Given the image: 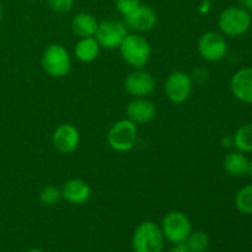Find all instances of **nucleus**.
Masks as SVG:
<instances>
[{
    "mask_svg": "<svg viewBox=\"0 0 252 252\" xmlns=\"http://www.w3.org/2000/svg\"><path fill=\"white\" fill-rule=\"evenodd\" d=\"M224 169L229 175L235 177H243L249 174V167H250V161L248 158L244 155V153L230 152L224 159Z\"/></svg>",
    "mask_w": 252,
    "mask_h": 252,
    "instance_id": "17",
    "label": "nucleus"
},
{
    "mask_svg": "<svg viewBox=\"0 0 252 252\" xmlns=\"http://www.w3.org/2000/svg\"><path fill=\"white\" fill-rule=\"evenodd\" d=\"M71 29H73L74 33L81 38L95 37L98 29V22L95 19V16H93L89 12H80L73 17Z\"/></svg>",
    "mask_w": 252,
    "mask_h": 252,
    "instance_id": "16",
    "label": "nucleus"
},
{
    "mask_svg": "<svg viewBox=\"0 0 252 252\" xmlns=\"http://www.w3.org/2000/svg\"><path fill=\"white\" fill-rule=\"evenodd\" d=\"M1 19H2V7L1 5H0V21H1Z\"/></svg>",
    "mask_w": 252,
    "mask_h": 252,
    "instance_id": "30",
    "label": "nucleus"
},
{
    "mask_svg": "<svg viewBox=\"0 0 252 252\" xmlns=\"http://www.w3.org/2000/svg\"><path fill=\"white\" fill-rule=\"evenodd\" d=\"M241 7H244L248 11H252V0H239Z\"/></svg>",
    "mask_w": 252,
    "mask_h": 252,
    "instance_id": "26",
    "label": "nucleus"
},
{
    "mask_svg": "<svg viewBox=\"0 0 252 252\" xmlns=\"http://www.w3.org/2000/svg\"><path fill=\"white\" fill-rule=\"evenodd\" d=\"M49 7L58 14H65L73 7L74 0H47Z\"/></svg>",
    "mask_w": 252,
    "mask_h": 252,
    "instance_id": "24",
    "label": "nucleus"
},
{
    "mask_svg": "<svg viewBox=\"0 0 252 252\" xmlns=\"http://www.w3.org/2000/svg\"><path fill=\"white\" fill-rule=\"evenodd\" d=\"M100 52V44L97 43L95 37H86L81 38L75 46V57L83 63H90L94 62L98 56Z\"/></svg>",
    "mask_w": 252,
    "mask_h": 252,
    "instance_id": "18",
    "label": "nucleus"
},
{
    "mask_svg": "<svg viewBox=\"0 0 252 252\" xmlns=\"http://www.w3.org/2000/svg\"><path fill=\"white\" fill-rule=\"evenodd\" d=\"M126 36H127V27L125 22L118 20H106L98 24L95 38L100 47L115 49L120 48Z\"/></svg>",
    "mask_w": 252,
    "mask_h": 252,
    "instance_id": "7",
    "label": "nucleus"
},
{
    "mask_svg": "<svg viewBox=\"0 0 252 252\" xmlns=\"http://www.w3.org/2000/svg\"><path fill=\"white\" fill-rule=\"evenodd\" d=\"M233 95L241 102L252 105V66L236 71L230 80Z\"/></svg>",
    "mask_w": 252,
    "mask_h": 252,
    "instance_id": "12",
    "label": "nucleus"
},
{
    "mask_svg": "<svg viewBox=\"0 0 252 252\" xmlns=\"http://www.w3.org/2000/svg\"><path fill=\"white\" fill-rule=\"evenodd\" d=\"M27 252H44V251L41 250V249H31V250H29Z\"/></svg>",
    "mask_w": 252,
    "mask_h": 252,
    "instance_id": "28",
    "label": "nucleus"
},
{
    "mask_svg": "<svg viewBox=\"0 0 252 252\" xmlns=\"http://www.w3.org/2000/svg\"><path fill=\"white\" fill-rule=\"evenodd\" d=\"M29 1H33V0H29Z\"/></svg>",
    "mask_w": 252,
    "mask_h": 252,
    "instance_id": "31",
    "label": "nucleus"
},
{
    "mask_svg": "<svg viewBox=\"0 0 252 252\" xmlns=\"http://www.w3.org/2000/svg\"><path fill=\"white\" fill-rule=\"evenodd\" d=\"M138 129L130 120L118 121L111 127L107 134V142L112 149L117 152H128L137 142Z\"/></svg>",
    "mask_w": 252,
    "mask_h": 252,
    "instance_id": "6",
    "label": "nucleus"
},
{
    "mask_svg": "<svg viewBox=\"0 0 252 252\" xmlns=\"http://www.w3.org/2000/svg\"><path fill=\"white\" fill-rule=\"evenodd\" d=\"M42 68L53 78H63L70 71L71 61L68 51L61 44H51L42 56Z\"/></svg>",
    "mask_w": 252,
    "mask_h": 252,
    "instance_id": "4",
    "label": "nucleus"
},
{
    "mask_svg": "<svg viewBox=\"0 0 252 252\" xmlns=\"http://www.w3.org/2000/svg\"><path fill=\"white\" fill-rule=\"evenodd\" d=\"M62 191V197L69 202L70 204L80 206L85 202L89 201L91 196V189L84 180L80 179H71L68 180L63 185Z\"/></svg>",
    "mask_w": 252,
    "mask_h": 252,
    "instance_id": "15",
    "label": "nucleus"
},
{
    "mask_svg": "<svg viewBox=\"0 0 252 252\" xmlns=\"http://www.w3.org/2000/svg\"><path fill=\"white\" fill-rule=\"evenodd\" d=\"M249 175H250V177L252 179V160L250 161V167H249Z\"/></svg>",
    "mask_w": 252,
    "mask_h": 252,
    "instance_id": "29",
    "label": "nucleus"
},
{
    "mask_svg": "<svg viewBox=\"0 0 252 252\" xmlns=\"http://www.w3.org/2000/svg\"><path fill=\"white\" fill-rule=\"evenodd\" d=\"M157 86L154 76L147 70L137 69L126 78L125 89L129 95L135 97H145L153 94Z\"/></svg>",
    "mask_w": 252,
    "mask_h": 252,
    "instance_id": "10",
    "label": "nucleus"
},
{
    "mask_svg": "<svg viewBox=\"0 0 252 252\" xmlns=\"http://www.w3.org/2000/svg\"><path fill=\"white\" fill-rule=\"evenodd\" d=\"M39 202H41L43 206H56L62 198V191L59 189L54 186H46L44 189H42V191L39 192Z\"/></svg>",
    "mask_w": 252,
    "mask_h": 252,
    "instance_id": "22",
    "label": "nucleus"
},
{
    "mask_svg": "<svg viewBox=\"0 0 252 252\" xmlns=\"http://www.w3.org/2000/svg\"><path fill=\"white\" fill-rule=\"evenodd\" d=\"M185 244L189 252H204L209 245V238L204 231H194L189 234Z\"/></svg>",
    "mask_w": 252,
    "mask_h": 252,
    "instance_id": "21",
    "label": "nucleus"
},
{
    "mask_svg": "<svg viewBox=\"0 0 252 252\" xmlns=\"http://www.w3.org/2000/svg\"><path fill=\"white\" fill-rule=\"evenodd\" d=\"M164 234L161 228L154 221H143L135 228L132 238L134 252H162Z\"/></svg>",
    "mask_w": 252,
    "mask_h": 252,
    "instance_id": "1",
    "label": "nucleus"
},
{
    "mask_svg": "<svg viewBox=\"0 0 252 252\" xmlns=\"http://www.w3.org/2000/svg\"><path fill=\"white\" fill-rule=\"evenodd\" d=\"M198 51L202 58L208 62H219L226 56L228 43L223 34L209 31L202 34L198 41Z\"/></svg>",
    "mask_w": 252,
    "mask_h": 252,
    "instance_id": "8",
    "label": "nucleus"
},
{
    "mask_svg": "<svg viewBox=\"0 0 252 252\" xmlns=\"http://www.w3.org/2000/svg\"><path fill=\"white\" fill-rule=\"evenodd\" d=\"M128 120L134 123H148L153 121L157 115L155 105L150 100L144 97H137L128 103L127 108Z\"/></svg>",
    "mask_w": 252,
    "mask_h": 252,
    "instance_id": "13",
    "label": "nucleus"
},
{
    "mask_svg": "<svg viewBox=\"0 0 252 252\" xmlns=\"http://www.w3.org/2000/svg\"><path fill=\"white\" fill-rule=\"evenodd\" d=\"M161 231L164 238L172 244H182L192 233V224L189 217L180 211L169 212L162 219Z\"/></svg>",
    "mask_w": 252,
    "mask_h": 252,
    "instance_id": "5",
    "label": "nucleus"
},
{
    "mask_svg": "<svg viewBox=\"0 0 252 252\" xmlns=\"http://www.w3.org/2000/svg\"><path fill=\"white\" fill-rule=\"evenodd\" d=\"M223 145L225 148H230V147H234V139L230 137H225L223 139Z\"/></svg>",
    "mask_w": 252,
    "mask_h": 252,
    "instance_id": "27",
    "label": "nucleus"
},
{
    "mask_svg": "<svg viewBox=\"0 0 252 252\" xmlns=\"http://www.w3.org/2000/svg\"><path fill=\"white\" fill-rule=\"evenodd\" d=\"M80 143V133L73 125L64 123L53 133V145L62 154H70Z\"/></svg>",
    "mask_w": 252,
    "mask_h": 252,
    "instance_id": "11",
    "label": "nucleus"
},
{
    "mask_svg": "<svg viewBox=\"0 0 252 252\" xmlns=\"http://www.w3.org/2000/svg\"><path fill=\"white\" fill-rule=\"evenodd\" d=\"M121 56L129 65L142 69L152 56L150 44L139 34H127L120 46Z\"/></svg>",
    "mask_w": 252,
    "mask_h": 252,
    "instance_id": "2",
    "label": "nucleus"
},
{
    "mask_svg": "<svg viewBox=\"0 0 252 252\" xmlns=\"http://www.w3.org/2000/svg\"><path fill=\"white\" fill-rule=\"evenodd\" d=\"M167 252H189V250L186 246V244L182 243V244H174V246H172V248Z\"/></svg>",
    "mask_w": 252,
    "mask_h": 252,
    "instance_id": "25",
    "label": "nucleus"
},
{
    "mask_svg": "<svg viewBox=\"0 0 252 252\" xmlns=\"http://www.w3.org/2000/svg\"><path fill=\"white\" fill-rule=\"evenodd\" d=\"M126 26L139 32L150 31L157 25V14L154 10L145 5H140L135 11L125 17Z\"/></svg>",
    "mask_w": 252,
    "mask_h": 252,
    "instance_id": "14",
    "label": "nucleus"
},
{
    "mask_svg": "<svg viewBox=\"0 0 252 252\" xmlns=\"http://www.w3.org/2000/svg\"><path fill=\"white\" fill-rule=\"evenodd\" d=\"M192 80L185 71H174L165 81V94L172 103H182L189 97Z\"/></svg>",
    "mask_w": 252,
    "mask_h": 252,
    "instance_id": "9",
    "label": "nucleus"
},
{
    "mask_svg": "<svg viewBox=\"0 0 252 252\" xmlns=\"http://www.w3.org/2000/svg\"><path fill=\"white\" fill-rule=\"evenodd\" d=\"M235 206L243 214H252V185L239 189L235 196Z\"/></svg>",
    "mask_w": 252,
    "mask_h": 252,
    "instance_id": "20",
    "label": "nucleus"
},
{
    "mask_svg": "<svg viewBox=\"0 0 252 252\" xmlns=\"http://www.w3.org/2000/svg\"><path fill=\"white\" fill-rule=\"evenodd\" d=\"M234 147L241 153L252 152V123H248L239 128L233 137Z\"/></svg>",
    "mask_w": 252,
    "mask_h": 252,
    "instance_id": "19",
    "label": "nucleus"
},
{
    "mask_svg": "<svg viewBox=\"0 0 252 252\" xmlns=\"http://www.w3.org/2000/svg\"><path fill=\"white\" fill-rule=\"evenodd\" d=\"M250 11L241 6H230L220 12L218 19L219 29L224 34L236 37L246 33L251 27Z\"/></svg>",
    "mask_w": 252,
    "mask_h": 252,
    "instance_id": "3",
    "label": "nucleus"
},
{
    "mask_svg": "<svg viewBox=\"0 0 252 252\" xmlns=\"http://www.w3.org/2000/svg\"><path fill=\"white\" fill-rule=\"evenodd\" d=\"M140 6V0H117L116 7L123 17H127Z\"/></svg>",
    "mask_w": 252,
    "mask_h": 252,
    "instance_id": "23",
    "label": "nucleus"
}]
</instances>
